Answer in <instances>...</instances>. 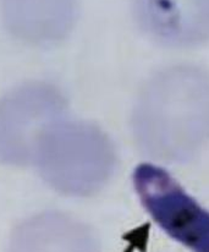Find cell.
I'll return each mask as SVG.
<instances>
[{"label":"cell","instance_id":"277c9868","mask_svg":"<svg viewBox=\"0 0 209 252\" xmlns=\"http://www.w3.org/2000/svg\"><path fill=\"white\" fill-rule=\"evenodd\" d=\"M146 211L174 240L193 252H209V211L164 169L142 164L133 173Z\"/></svg>","mask_w":209,"mask_h":252},{"label":"cell","instance_id":"6da1fadb","mask_svg":"<svg viewBox=\"0 0 209 252\" xmlns=\"http://www.w3.org/2000/svg\"><path fill=\"white\" fill-rule=\"evenodd\" d=\"M131 127L148 157L164 163L195 159L209 145V72L176 64L153 75L138 93Z\"/></svg>","mask_w":209,"mask_h":252},{"label":"cell","instance_id":"3957f363","mask_svg":"<svg viewBox=\"0 0 209 252\" xmlns=\"http://www.w3.org/2000/svg\"><path fill=\"white\" fill-rule=\"evenodd\" d=\"M61 91L43 81L22 84L0 97V163L33 164L38 143L53 124L66 118Z\"/></svg>","mask_w":209,"mask_h":252},{"label":"cell","instance_id":"5b68a950","mask_svg":"<svg viewBox=\"0 0 209 252\" xmlns=\"http://www.w3.org/2000/svg\"><path fill=\"white\" fill-rule=\"evenodd\" d=\"M132 14L143 33L164 47L209 43V0H132Z\"/></svg>","mask_w":209,"mask_h":252},{"label":"cell","instance_id":"7a4b0ae2","mask_svg":"<svg viewBox=\"0 0 209 252\" xmlns=\"http://www.w3.org/2000/svg\"><path fill=\"white\" fill-rule=\"evenodd\" d=\"M32 165L57 192L86 197L107 185L117 153L109 136L97 125L64 118L45 131Z\"/></svg>","mask_w":209,"mask_h":252},{"label":"cell","instance_id":"8992f818","mask_svg":"<svg viewBox=\"0 0 209 252\" xmlns=\"http://www.w3.org/2000/svg\"><path fill=\"white\" fill-rule=\"evenodd\" d=\"M79 0H0V24L24 44L52 47L71 34Z\"/></svg>","mask_w":209,"mask_h":252}]
</instances>
